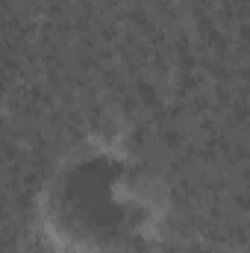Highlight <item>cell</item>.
I'll return each instance as SVG.
<instances>
[{"mask_svg": "<svg viewBox=\"0 0 250 253\" xmlns=\"http://www.w3.org/2000/svg\"><path fill=\"white\" fill-rule=\"evenodd\" d=\"M135 191L126 168L112 156H83L47 191V221L80 251H106L135 230Z\"/></svg>", "mask_w": 250, "mask_h": 253, "instance_id": "1", "label": "cell"}]
</instances>
